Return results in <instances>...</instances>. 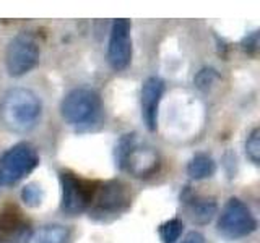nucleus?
Segmentation results:
<instances>
[{
    "label": "nucleus",
    "instance_id": "nucleus-1",
    "mask_svg": "<svg viewBox=\"0 0 260 243\" xmlns=\"http://www.w3.org/2000/svg\"><path fill=\"white\" fill-rule=\"evenodd\" d=\"M43 112L39 96L26 88H13L0 99V124L12 133H28Z\"/></svg>",
    "mask_w": 260,
    "mask_h": 243
},
{
    "label": "nucleus",
    "instance_id": "nucleus-2",
    "mask_svg": "<svg viewBox=\"0 0 260 243\" xmlns=\"http://www.w3.org/2000/svg\"><path fill=\"white\" fill-rule=\"evenodd\" d=\"M116 162L124 172L145 178L158 172L159 154L153 146L142 141L137 133H127L116 146Z\"/></svg>",
    "mask_w": 260,
    "mask_h": 243
},
{
    "label": "nucleus",
    "instance_id": "nucleus-3",
    "mask_svg": "<svg viewBox=\"0 0 260 243\" xmlns=\"http://www.w3.org/2000/svg\"><path fill=\"white\" fill-rule=\"evenodd\" d=\"M130 202H132V194L128 185L122 180H108L96 183L88 213L94 221L108 222L124 214L130 208Z\"/></svg>",
    "mask_w": 260,
    "mask_h": 243
},
{
    "label": "nucleus",
    "instance_id": "nucleus-4",
    "mask_svg": "<svg viewBox=\"0 0 260 243\" xmlns=\"http://www.w3.org/2000/svg\"><path fill=\"white\" fill-rule=\"evenodd\" d=\"M60 113L69 125L78 128L91 127L98 124L103 115L101 96L89 88L72 89L60 102Z\"/></svg>",
    "mask_w": 260,
    "mask_h": 243
},
{
    "label": "nucleus",
    "instance_id": "nucleus-5",
    "mask_svg": "<svg viewBox=\"0 0 260 243\" xmlns=\"http://www.w3.org/2000/svg\"><path fill=\"white\" fill-rule=\"evenodd\" d=\"M39 164L38 149L31 143H16L0 156V186H12Z\"/></svg>",
    "mask_w": 260,
    "mask_h": 243
},
{
    "label": "nucleus",
    "instance_id": "nucleus-6",
    "mask_svg": "<svg viewBox=\"0 0 260 243\" xmlns=\"http://www.w3.org/2000/svg\"><path fill=\"white\" fill-rule=\"evenodd\" d=\"M59 180L62 188V213L67 216H80L81 213L88 211L98 182L85 180V178L78 177L73 172H69V170H60Z\"/></svg>",
    "mask_w": 260,
    "mask_h": 243
},
{
    "label": "nucleus",
    "instance_id": "nucleus-7",
    "mask_svg": "<svg viewBox=\"0 0 260 243\" xmlns=\"http://www.w3.org/2000/svg\"><path fill=\"white\" fill-rule=\"evenodd\" d=\"M257 229V219L246 202L239 198H230L218 217V232L223 237L236 240L247 237Z\"/></svg>",
    "mask_w": 260,
    "mask_h": 243
},
{
    "label": "nucleus",
    "instance_id": "nucleus-8",
    "mask_svg": "<svg viewBox=\"0 0 260 243\" xmlns=\"http://www.w3.org/2000/svg\"><path fill=\"white\" fill-rule=\"evenodd\" d=\"M39 62V46L29 32L16 34L7 47L5 65L10 76H23L29 73Z\"/></svg>",
    "mask_w": 260,
    "mask_h": 243
},
{
    "label": "nucleus",
    "instance_id": "nucleus-9",
    "mask_svg": "<svg viewBox=\"0 0 260 243\" xmlns=\"http://www.w3.org/2000/svg\"><path fill=\"white\" fill-rule=\"evenodd\" d=\"M132 24L128 20H116L111 26L108 43V62L112 70L122 71L132 62Z\"/></svg>",
    "mask_w": 260,
    "mask_h": 243
},
{
    "label": "nucleus",
    "instance_id": "nucleus-10",
    "mask_svg": "<svg viewBox=\"0 0 260 243\" xmlns=\"http://www.w3.org/2000/svg\"><path fill=\"white\" fill-rule=\"evenodd\" d=\"M31 224L20 208L8 205L0 209V243H28Z\"/></svg>",
    "mask_w": 260,
    "mask_h": 243
},
{
    "label": "nucleus",
    "instance_id": "nucleus-11",
    "mask_svg": "<svg viewBox=\"0 0 260 243\" xmlns=\"http://www.w3.org/2000/svg\"><path fill=\"white\" fill-rule=\"evenodd\" d=\"M162 93H165V83L161 78L150 76L145 79L142 86V118L146 128L150 132H154L158 127V107L161 102Z\"/></svg>",
    "mask_w": 260,
    "mask_h": 243
},
{
    "label": "nucleus",
    "instance_id": "nucleus-12",
    "mask_svg": "<svg viewBox=\"0 0 260 243\" xmlns=\"http://www.w3.org/2000/svg\"><path fill=\"white\" fill-rule=\"evenodd\" d=\"M182 199L189 205V213L190 217L195 224H208L213 216L216 214L218 211V205L215 199L211 198H200V196H182Z\"/></svg>",
    "mask_w": 260,
    "mask_h": 243
},
{
    "label": "nucleus",
    "instance_id": "nucleus-13",
    "mask_svg": "<svg viewBox=\"0 0 260 243\" xmlns=\"http://www.w3.org/2000/svg\"><path fill=\"white\" fill-rule=\"evenodd\" d=\"M70 230L60 224H47L32 230L28 243H69Z\"/></svg>",
    "mask_w": 260,
    "mask_h": 243
},
{
    "label": "nucleus",
    "instance_id": "nucleus-14",
    "mask_svg": "<svg viewBox=\"0 0 260 243\" xmlns=\"http://www.w3.org/2000/svg\"><path fill=\"white\" fill-rule=\"evenodd\" d=\"M216 172V162L207 152H199L187 164V175L193 180H203V178L213 177Z\"/></svg>",
    "mask_w": 260,
    "mask_h": 243
},
{
    "label": "nucleus",
    "instance_id": "nucleus-15",
    "mask_svg": "<svg viewBox=\"0 0 260 243\" xmlns=\"http://www.w3.org/2000/svg\"><path fill=\"white\" fill-rule=\"evenodd\" d=\"M184 230V224L179 219H169L165 224L159 225V238L162 243H176L179 237L182 235Z\"/></svg>",
    "mask_w": 260,
    "mask_h": 243
},
{
    "label": "nucleus",
    "instance_id": "nucleus-16",
    "mask_svg": "<svg viewBox=\"0 0 260 243\" xmlns=\"http://www.w3.org/2000/svg\"><path fill=\"white\" fill-rule=\"evenodd\" d=\"M21 199L26 206L29 208H38L44 199V191L41 188V185L36 182L26 183L21 190Z\"/></svg>",
    "mask_w": 260,
    "mask_h": 243
},
{
    "label": "nucleus",
    "instance_id": "nucleus-17",
    "mask_svg": "<svg viewBox=\"0 0 260 243\" xmlns=\"http://www.w3.org/2000/svg\"><path fill=\"white\" fill-rule=\"evenodd\" d=\"M246 154L254 164H258V160H260V132H258V128H254L247 136Z\"/></svg>",
    "mask_w": 260,
    "mask_h": 243
},
{
    "label": "nucleus",
    "instance_id": "nucleus-18",
    "mask_svg": "<svg viewBox=\"0 0 260 243\" xmlns=\"http://www.w3.org/2000/svg\"><path fill=\"white\" fill-rule=\"evenodd\" d=\"M241 47L247 55L255 57L258 52V31L257 29L252 31L250 34H247L246 37H244L242 43H241Z\"/></svg>",
    "mask_w": 260,
    "mask_h": 243
},
{
    "label": "nucleus",
    "instance_id": "nucleus-19",
    "mask_svg": "<svg viewBox=\"0 0 260 243\" xmlns=\"http://www.w3.org/2000/svg\"><path fill=\"white\" fill-rule=\"evenodd\" d=\"M216 71L213 68H203L199 71L197 78H195V83H197L199 88H207L208 85L213 83V79L216 78Z\"/></svg>",
    "mask_w": 260,
    "mask_h": 243
},
{
    "label": "nucleus",
    "instance_id": "nucleus-20",
    "mask_svg": "<svg viewBox=\"0 0 260 243\" xmlns=\"http://www.w3.org/2000/svg\"><path fill=\"white\" fill-rule=\"evenodd\" d=\"M181 243H205V237H203L200 232L192 230V232H189L185 235Z\"/></svg>",
    "mask_w": 260,
    "mask_h": 243
}]
</instances>
